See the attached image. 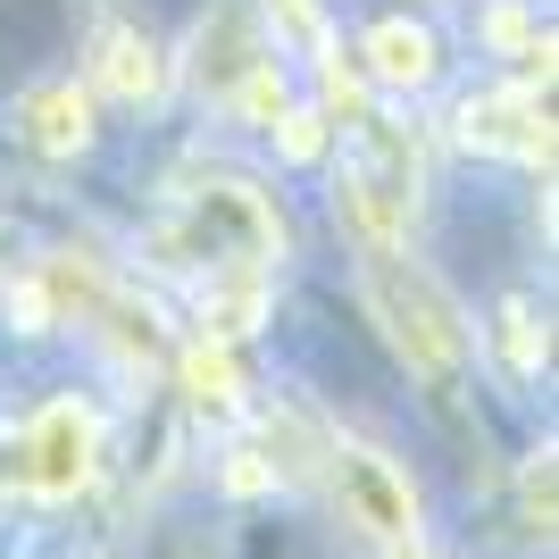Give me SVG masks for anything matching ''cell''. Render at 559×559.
Masks as SVG:
<instances>
[{"label":"cell","mask_w":559,"mask_h":559,"mask_svg":"<svg viewBox=\"0 0 559 559\" xmlns=\"http://www.w3.org/2000/svg\"><path fill=\"white\" fill-rule=\"evenodd\" d=\"M393 559H435V551H418V543H409V551H393Z\"/></svg>","instance_id":"16"},{"label":"cell","mask_w":559,"mask_h":559,"mask_svg":"<svg viewBox=\"0 0 559 559\" xmlns=\"http://www.w3.org/2000/svg\"><path fill=\"white\" fill-rule=\"evenodd\" d=\"M267 9H284V25H293V34H318V9H309V0H267Z\"/></svg>","instance_id":"15"},{"label":"cell","mask_w":559,"mask_h":559,"mask_svg":"<svg viewBox=\"0 0 559 559\" xmlns=\"http://www.w3.org/2000/svg\"><path fill=\"white\" fill-rule=\"evenodd\" d=\"M359 293H368L384 343L401 350V368L435 376V384L467 368V309L451 301L409 251H368L359 259Z\"/></svg>","instance_id":"1"},{"label":"cell","mask_w":559,"mask_h":559,"mask_svg":"<svg viewBox=\"0 0 559 559\" xmlns=\"http://www.w3.org/2000/svg\"><path fill=\"white\" fill-rule=\"evenodd\" d=\"M267 134H276V151H284L293 167L326 159V117H318V109H284L276 126H267Z\"/></svg>","instance_id":"12"},{"label":"cell","mask_w":559,"mask_h":559,"mask_svg":"<svg viewBox=\"0 0 559 559\" xmlns=\"http://www.w3.org/2000/svg\"><path fill=\"white\" fill-rule=\"evenodd\" d=\"M326 460H334V492H343L350 526L376 535V543H393V551H409V543H418V485L376 443H334Z\"/></svg>","instance_id":"5"},{"label":"cell","mask_w":559,"mask_h":559,"mask_svg":"<svg viewBox=\"0 0 559 559\" xmlns=\"http://www.w3.org/2000/svg\"><path fill=\"white\" fill-rule=\"evenodd\" d=\"M460 142L467 151H492V159H551V117H543L535 84H492V93L460 100Z\"/></svg>","instance_id":"6"},{"label":"cell","mask_w":559,"mask_h":559,"mask_svg":"<svg viewBox=\"0 0 559 559\" xmlns=\"http://www.w3.org/2000/svg\"><path fill=\"white\" fill-rule=\"evenodd\" d=\"M501 326H510V359H518V368H526V376H535L543 368V350H551V343H543V326H535V318H526V309H501Z\"/></svg>","instance_id":"13"},{"label":"cell","mask_w":559,"mask_h":559,"mask_svg":"<svg viewBox=\"0 0 559 559\" xmlns=\"http://www.w3.org/2000/svg\"><path fill=\"white\" fill-rule=\"evenodd\" d=\"M185 393L201 401V409H242V368H234V350L226 343H201L185 350Z\"/></svg>","instance_id":"10"},{"label":"cell","mask_w":559,"mask_h":559,"mask_svg":"<svg viewBox=\"0 0 559 559\" xmlns=\"http://www.w3.org/2000/svg\"><path fill=\"white\" fill-rule=\"evenodd\" d=\"M334 217L350 226L359 259L368 251H401V234L418 217V142L393 117H368L350 134L343 167H334Z\"/></svg>","instance_id":"2"},{"label":"cell","mask_w":559,"mask_h":559,"mask_svg":"<svg viewBox=\"0 0 559 559\" xmlns=\"http://www.w3.org/2000/svg\"><path fill=\"white\" fill-rule=\"evenodd\" d=\"M93 84L117 100H159L167 68H159V50H151V34H134V25H100L93 34Z\"/></svg>","instance_id":"9"},{"label":"cell","mask_w":559,"mask_h":559,"mask_svg":"<svg viewBox=\"0 0 559 559\" xmlns=\"http://www.w3.org/2000/svg\"><path fill=\"white\" fill-rule=\"evenodd\" d=\"M284 242V226H276V210H267V192H251L242 176H210V185L192 192V210H185V226L167 234L159 251L176 259V267H259V259Z\"/></svg>","instance_id":"3"},{"label":"cell","mask_w":559,"mask_h":559,"mask_svg":"<svg viewBox=\"0 0 559 559\" xmlns=\"http://www.w3.org/2000/svg\"><path fill=\"white\" fill-rule=\"evenodd\" d=\"M25 142L43 151V159H75V151H93V93L75 84V75H50L25 93Z\"/></svg>","instance_id":"7"},{"label":"cell","mask_w":559,"mask_h":559,"mask_svg":"<svg viewBox=\"0 0 559 559\" xmlns=\"http://www.w3.org/2000/svg\"><path fill=\"white\" fill-rule=\"evenodd\" d=\"M368 75L393 84V93H426L443 75V50H435V25L418 17H376L368 25Z\"/></svg>","instance_id":"8"},{"label":"cell","mask_w":559,"mask_h":559,"mask_svg":"<svg viewBox=\"0 0 559 559\" xmlns=\"http://www.w3.org/2000/svg\"><path fill=\"white\" fill-rule=\"evenodd\" d=\"M526 510H535V526H551V451L526 467Z\"/></svg>","instance_id":"14"},{"label":"cell","mask_w":559,"mask_h":559,"mask_svg":"<svg viewBox=\"0 0 559 559\" xmlns=\"http://www.w3.org/2000/svg\"><path fill=\"white\" fill-rule=\"evenodd\" d=\"M234 109L251 117V126H276V117L293 109V100H284V75H276V59H259V68L242 75V84H234Z\"/></svg>","instance_id":"11"},{"label":"cell","mask_w":559,"mask_h":559,"mask_svg":"<svg viewBox=\"0 0 559 559\" xmlns=\"http://www.w3.org/2000/svg\"><path fill=\"white\" fill-rule=\"evenodd\" d=\"M93 467H100V418H93V401H43L34 418H25V485L43 492V501H75V492L93 485Z\"/></svg>","instance_id":"4"}]
</instances>
